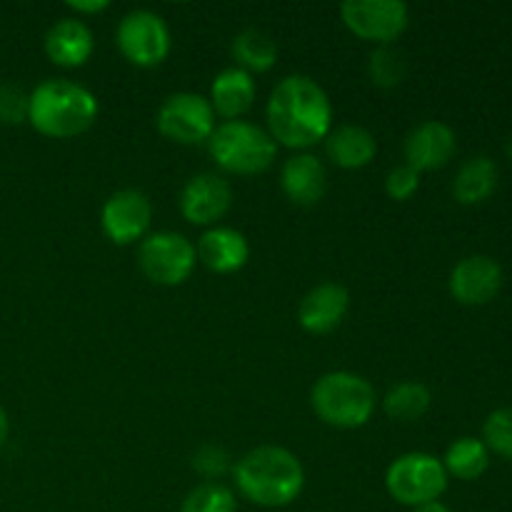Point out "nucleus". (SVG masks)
<instances>
[{"label":"nucleus","mask_w":512,"mask_h":512,"mask_svg":"<svg viewBox=\"0 0 512 512\" xmlns=\"http://www.w3.org/2000/svg\"><path fill=\"white\" fill-rule=\"evenodd\" d=\"M270 138L288 148H310L325 140L333 125V105L328 93L308 75H288L270 93L268 110Z\"/></svg>","instance_id":"nucleus-1"},{"label":"nucleus","mask_w":512,"mask_h":512,"mask_svg":"<svg viewBox=\"0 0 512 512\" xmlns=\"http://www.w3.org/2000/svg\"><path fill=\"white\" fill-rule=\"evenodd\" d=\"M235 485L240 495L260 508H285L303 493L305 470L290 450L263 445L235 465Z\"/></svg>","instance_id":"nucleus-2"},{"label":"nucleus","mask_w":512,"mask_h":512,"mask_svg":"<svg viewBox=\"0 0 512 512\" xmlns=\"http://www.w3.org/2000/svg\"><path fill=\"white\" fill-rule=\"evenodd\" d=\"M98 118V100L83 85L65 78L40 83L30 93L28 123L48 138H75Z\"/></svg>","instance_id":"nucleus-3"},{"label":"nucleus","mask_w":512,"mask_h":512,"mask_svg":"<svg viewBox=\"0 0 512 512\" xmlns=\"http://www.w3.org/2000/svg\"><path fill=\"white\" fill-rule=\"evenodd\" d=\"M375 388L363 375L338 370L313 385L310 403L323 423L340 430L363 428L375 413Z\"/></svg>","instance_id":"nucleus-4"},{"label":"nucleus","mask_w":512,"mask_h":512,"mask_svg":"<svg viewBox=\"0 0 512 512\" xmlns=\"http://www.w3.org/2000/svg\"><path fill=\"white\" fill-rule=\"evenodd\" d=\"M210 155L233 175H258L273 165L278 143L263 128L245 120H225L210 135Z\"/></svg>","instance_id":"nucleus-5"},{"label":"nucleus","mask_w":512,"mask_h":512,"mask_svg":"<svg viewBox=\"0 0 512 512\" xmlns=\"http://www.w3.org/2000/svg\"><path fill=\"white\" fill-rule=\"evenodd\" d=\"M385 488L390 498L408 508L438 503L448 490V473L443 460L428 453H405L385 473Z\"/></svg>","instance_id":"nucleus-6"},{"label":"nucleus","mask_w":512,"mask_h":512,"mask_svg":"<svg viewBox=\"0 0 512 512\" xmlns=\"http://www.w3.org/2000/svg\"><path fill=\"white\" fill-rule=\"evenodd\" d=\"M195 245L180 233H153L143 238L138 250V263L145 278L158 285H180L195 270Z\"/></svg>","instance_id":"nucleus-7"},{"label":"nucleus","mask_w":512,"mask_h":512,"mask_svg":"<svg viewBox=\"0 0 512 512\" xmlns=\"http://www.w3.org/2000/svg\"><path fill=\"white\" fill-rule=\"evenodd\" d=\"M118 48L138 68L160 65L170 53V30L153 10H130L118 25Z\"/></svg>","instance_id":"nucleus-8"},{"label":"nucleus","mask_w":512,"mask_h":512,"mask_svg":"<svg viewBox=\"0 0 512 512\" xmlns=\"http://www.w3.org/2000/svg\"><path fill=\"white\" fill-rule=\"evenodd\" d=\"M158 130L180 145L210 140L215 130V110L198 93H175L158 110Z\"/></svg>","instance_id":"nucleus-9"},{"label":"nucleus","mask_w":512,"mask_h":512,"mask_svg":"<svg viewBox=\"0 0 512 512\" xmlns=\"http://www.w3.org/2000/svg\"><path fill=\"white\" fill-rule=\"evenodd\" d=\"M340 15L350 33L378 45L393 43L408 28V5L400 0H348Z\"/></svg>","instance_id":"nucleus-10"},{"label":"nucleus","mask_w":512,"mask_h":512,"mask_svg":"<svg viewBox=\"0 0 512 512\" xmlns=\"http://www.w3.org/2000/svg\"><path fill=\"white\" fill-rule=\"evenodd\" d=\"M153 220V205L140 190H118L110 195L100 213L105 238L115 245H130L143 240Z\"/></svg>","instance_id":"nucleus-11"},{"label":"nucleus","mask_w":512,"mask_h":512,"mask_svg":"<svg viewBox=\"0 0 512 512\" xmlns=\"http://www.w3.org/2000/svg\"><path fill=\"white\" fill-rule=\"evenodd\" d=\"M233 203L228 180L215 173H200L188 180L180 193V213L193 225H213L223 218Z\"/></svg>","instance_id":"nucleus-12"},{"label":"nucleus","mask_w":512,"mask_h":512,"mask_svg":"<svg viewBox=\"0 0 512 512\" xmlns=\"http://www.w3.org/2000/svg\"><path fill=\"white\" fill-rule=\"evenodd\" d=\"M458 150V140L450 125L440 120H428L413 128L405 138V160L408 168L415 173H428V170H440L453 160Z\"/></svg>","instance_id":"nucleus-13"},{"label":"nucleus","mask_w":512,"mask_h":512,"mask_svg":"<svg viewBox=\"0 0 512 512\" xmlns=\"http://www.w3.org/2000/svg\"><path fill=\"white\" fill-rule=\"evenodd\" d=\"M503 288V268L488 255H470L450 273V293L463 305H485Z\"/></svg>","instance_id":"nucleus-14"},{"label":"nucleus","mask_w":512,"mask_h":512,"mask_svg":"<svg viewBox=\"0 0 512 512\" xmlns=\"http://www.w3.org/2000/svg\"><path fill=\"white\" fill-rule=\"evenodd\" d=\"M350 308V295L343 285L323 283L310 290L298 308V320L305 333L328 335L343 323Z\"/></svg>","instance_id":"nucleus-15"},{"label":"nucleus","mask_w":512,"mask_h":512,"mask_svg":"<svg viewBox=\"0 0 512 512\" xmlns=\"http://www.w3.org/2000/svg\"><path fill=\"white\" fill-rule=\"evenodd\" d=\"M198 260L208 270L220 275H230L243 268L250 258V245L243 233L233 228H210L198 240Z\"/></svg>","instance_id":"nucleus-16"},{"label":"nucleus","mask_w":512,"mask_h":512,"mask_svg":"<svg viewBox=\"0 0 512 512\" xmlns=\"http://www.w3.org/2000/svg\"><path fill=\"white\" fill-rule=\"evenodd\" d=\"M280 183H283L285 195L295 205L310 208V205H318L323 200L325 188H328V175H325L323 163L315 155L300 153L285 160Z\"/></svg>","instance_id":"nucleus-17"},{"label":"nucleus","mask_w":512,"mask_h":512,"mask_svg":"<svg viewBox=\"0 0 512 512\" xmlns=\"http://www.w3.org/2000/svg\"><path fill=\"white\" fill-rule=\"evenodd\" d=\"M95 40L83 20L63 18L45 35V55L63 68H80L93 55Z\"/></svg>","instance_id":"nucleus-18"},{"label":"nucleus","mask_w":512,"mask_h":512,"mask_svg":"<svg viewBox=\"0 0 512 512\" xmlns=\"http://www.w3.org/2000/svg\"><path fill=\"white\" fill-rule=\"evenodd\" d=\"M325 150H328V158L338 168L358 170L365 168L375 158V153H378V140H375V135L368 128H360V125H340V128L328 133Z\"/></svg>","instance_id":"nucleus-19"},{"label":"nucleus","mask_w":512,"mask_h":512,"mask_svg":"<svg viewBox=\"0 0 512 512\" xmlns=\"http://www.w3.org/2000/svg\"><path fill=\"white\" fill-rule=\"evenodd\" d=\"M255 100V80L243 68H225L215 75L213 88H210V105L218 115L228 120H238L248 113Z\"/></svg>","instance_id":"nucleus-20"},{"label":"nucleus","mask_w":512,"mask_h":512,"mask_svg":"<svg viewBox=\"0 0 512 512\" xmlns=\"http://www.w3.org/2000/svg\"><path fill=\"white\" fill-rule=\"evenodd\" d=\"M498 188V165L488 155H475L460 165L453 183V195L463 205H480Z\"/></svg>","instance_id":"nucleus-21"},{"label":"nucleus","mask_w":512,"mask_h":512,"mask_svg":"<svg viewBox=\"0 0 512 512\" xmlns=\"http://www.w3.org/2000/svg\"><path fill=\"white\" fill-rule=\"evenodd\" d=\"M233 55L248 73H265L278 60V45L263 30L248 28L233 40Z\"/></svg>","instance_id":"nucleus-22"},{"label":"nucleus","mask_w":512,"mask_h":512,"mask_svg":"<svg viewBox=\"0 0 512 512\" xmlns=\"http://www.w3.org/2000/svg\"><path fill=\"white\" fill-rule=\"evenodd\" d=\"M445 473L458 480H478L490 465V450L478 438H460L445 453Z\"/></svg>","instance_id":"nucleus-23"},{"label":"nucleus","mask_w":512,"mask_h":512,"mask_svg":"<svg viewBox=\"0 0 512 512\" xmlns=\"http://www.w3.org/2000/svg\"><path fill=\"white\" fill-rule=\"evenodd\" d=\"M430 400H433V395H430V390L423 383H400L385 395L383 408L390 420L415 423V420H420L428 413Z\"/></svg>","instance_id":"nucleus-24"},{"label":"nucleus","mask_w":512,"mask_h":512,"mask_svg":"<svg viewBox=\"0 0 512 512\" xmlns=\"http://www.w3.org/2000/svg\"><path fill=\"white\" fill-rule=\"evenodd\" d=\"M405 55L398 48H390V45H378V48L370 53L368 73L378 88H395V85L403 83L405 78Z\"/></svg>","instance_id":"nucleus-25"},{"label":"nucleus","mask_w":512,"mask_h":512,"mask_svg":"<svg viewBox=\"0 0 512 512\" xmlns=\"http://www.w3.org/2000/svg\"><path fill=\"white\" fill-rule=\"evenodd\" d=\"M180 512H238V503L223 485L203 483L185 495Z\"/></svg>","instance_id":"nucleus-26"},{"label":"nucleus","mask_w":512,"mask_h":512,"mask_svg":"<svg viewBox=\"0 0 512 512\" xmlns=\"http://www.w3.org/2000/svg\"><path fill=\"white\" fill-rule=\"evenodd\" d=\"M483 438L485 448L512 460V408H500L488 415L483 425Z\"/></svg>","instance_id":"nucleus-27"},{"label":"nucleus","mask_w":512,"mask_h":512,"mask_svg":"<svg viewBox=\"0 0 512 512\" xmlns=\"http://www.w3.org/2000/svg\"><path fill=\"white\" fill-rule=\"evenodd\" d=\"M30 95H25L18 85L0 83V123L20 125L28 120Z\"/></svg>","instance_id":"nucleus-28"},{"label":"nucleus","mask_w":512,"mask_h":512,"mask_svg":"<svg viewBox=\"0 0 512 512\" xmlns=\"http://www.w3.org/2000/svg\"><path fill=\"white\" fill-rule=\"evenodd\" d=\"M418 185L420 173H415L408 165H398V168L390 170L388 178H385V193L393 200H408L410 195L418 190Z\"/></svg>","instance_id":"nucleus-29"},{"label":"nucleus","mask_w":512,"mask_h":512,"mask_svg":"<svg viewBox=\"0 0 512 512\" xmlns=\"http://www.w3.org/2000/svg\"><path fill=\"white\" fill-rule=\"evenodd\" d=\"M193 468L198 470L203 478H220V475L228 470V455H225L223 448L208 445V448H200L198 453H195Z\"/></svg>","instance_id":"nucleus-30"},{"label":"nucleus","mask_w":512,"mask_h":512,"mask_svg":"<svg viewBox=\"0 0 512 512\" xmlns=\"http://www.w3.org/2000/svg\"><path fill=\"white\" fill-rule=\"evenodd\" d=\"M68 8L75 13H100L108 8V0H68Z\"/></svg>","instance_id":"nucleus-31"},{"label":"nucleus","mask_w":512,"mask_h":512,"mask_svg":"<svg viewBox=\"0 0 512 512\" xmlns=\"http://www.w3.org/2000/svg\"><path fill=\"white\" fill-rule=\"evenodd\" d=\"M8 433H10L8 415H5L3 405H0V448H3V445H5V440H8Z\"/></svg>","instance_id":"nucleus-32"},{"label":"nucleus","mask_w":512,"mask_h":512,"mask_svg":"<svg viewBox=\"0 0 512 512\" xmlns=\"http://www.w3.org/2000/svg\"><path fill=\"white\" fill-rule=\"evenodd\" d=\"M413 512H453V510L445 508L443 503H430V505H423V508H415Z\"/></svg>","instance_id":"nucleus-33"},{"label":"nucleus","mask_w":512,"mask_h":512,"mask_svg":"<svg viewBox=\"0 0 512 512\" xmlns=\"http://www.w3.org/2000/svg\"><path fill=\"white\" fill-rule=\"evenodd\" d=\"M508 158L512 160V135H510V140H508Z\"/></svg>","instance_id":"nucleus-34"}]
</instances>
